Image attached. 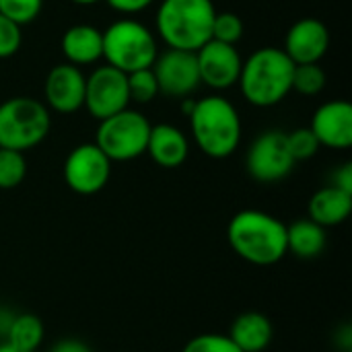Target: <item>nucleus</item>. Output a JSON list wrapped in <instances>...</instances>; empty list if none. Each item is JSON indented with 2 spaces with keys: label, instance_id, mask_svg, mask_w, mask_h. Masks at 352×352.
<instances>
[{
  "label": "nucleus",
  "instance_id": "nucleus-1",
  "mask_svg": "<svg viewBox=\"0 0 352 352\" xmlns=\"http://www.w3.org/2000/svg\"><path fill=\"white\" fill-rule=\"evenodd\" d=\"M227 241L231 250L254 266H272L287 252V225L264 212L245 208L233 214L227 225Z\"/></svg>",
  "mask_w": 352,
  "mask_h": 352
},
{
  "label": "nucleus",
  "instance_id": "nucleus-2",
  "mask_svg": "<svg viewBox=\"0 0 352 352\" xmlns=\"http://www.w3.org/2000/svg\"><path fill=\"white\" fill-rule=\"evenodd\" d=\"M293 70L295 64L283 47H260L243 60L237 85L248 103L272 107L293 91Z\"/></svg>",
  "mask_w": 352,
  "mask_h": 352
},
{
  "label": "nucleus",
  "instance_id": "nucleus-3",
  "mask_svg": "<svg viewBox=\"0 0 352 352\" xmlns=\"http://www.w3.org/2000/svg\"><path fill=\"white\" fill-rule=\"evenodd\" d=\"M190 118L196 146L210 159L231 157L241 142V118L235 105L221 97L208 95L194 103Z\"/></svg>",
  "mask_w": 352,
  "mask_h": 352
},
{
  "label": "nucleus",
  "instance_id": "nucleus-4",
  "mask_svg": "<svg viewBox=\"0 0 352 352\" xmlns=\"http://www.w3.org/2000/svg\"><path fill=\"white\" fill-rule=\"evenodd\" d=\"M214 16L212 0H161L155 25L167 47L198 52L212 37Z\"/></svg>",
  "mask_w": 352,
  "mask_h": 352
},
{
  "label": "nucleus",
  "instance_id": "nucleus-5",
  "mask_svg": "<svg viewBox=\"0 0 352 352\" xmlns=\"http://www.w3.org/2000/svg\"><path fill=\"white\" fill-rule=\"evenodd\" d=\"M157 56L153 31L136 19H120L103 31V58L124 74L153 68Z\"/></svg>",
  "mask_w": 352,
  "mask_h": 352
},
{
  "label": "nucleus",
  "instance_id": "nucleus-6",
  "mask_svg": "<svg viewBox=\"0 0 352 352\" xmlns=\"http://www.w3.org/2000/svg\"><path fill=\"white\" fill-rule=\"evenodd\" d=\"M52 116L33 97H10L0 103V148L25 153L45 140Z\"/></svg>",
  "mask_w": 352,
  "mask_h": 352
},
{
  "label": "nucleus",
  "instance_id": "nucleus-7",
  "mask_svg": "<svg viewBox=\"0 0 352 352\" xmlns=\"http://www.w3.org/2000/svg\"><path fill=\"white\" fill-rule=\"evenodd\" d=\"M148 134L151 122L128 107L99 122L95 144L111 163H126L146 153Z\"/></svg>",
  "mask_w": 352,
  "mask_h": 352
},
{
  "label": "nucleus",
  "instance_id": "nucleus-8",
  "mask_svg": "<svg viewBox=\"0 0 352 352\" xmlns=\"http://www.w3.org/2000/svg\"><path fill=\"white\" fill-rule=\"evenodd\" d=\"M62 173L66 186L74 194L93 196L107 186L111 177V161L95 142H85L68 153Z\"/></svg>",
  "mask_w": 352,
  "mask_h": 352
},
{
  "label": "nucleus",
  "instance_id": "nucleus-9",
  "mask_svg": "<svg viewBox=\"0 0 352 352\" xmlns=\"http://www.w3.org/2000/svg\"><path fill=\"white\" fill-rule=\"evenodd\" d=\"M295 167V161L287 146V134L280 130H268L260 134L245 155L248 173L262 184L285 179Z\"/></svg>",
  "mask_w": 352,
  "mask_h": 352
},
{
  "label": "nucleus",
  "instance_id": "nucleus-10",
  "mask_svg": "<svg viewBox=\"0 0 352 352\" xmlns=\"http://www.w3.org/2000/svg\"><path fill=\"white\" fill-rule=\"evenodd\" d=\"M130 93H128V74L111 68L99 66L87 76L85 87V105L87 111L95 120H105L113 113L128 109Z\"/></svg>",
  "mask_w": 352,
  "mask_h": 352
},
{
  "label": "nucleus",
  "instance_id": "nucleus-11",
  "mask_svg": "<svg viewBox=\"0 0 352 352\" xmlns=\"http://www.w3.org/2000/svg\"><path fill=\"white\" fill-rule=\"evenodd\" d=\"M153 72L159 85V93L167 97H190L200 87V72L194 52L184 50H167L165 54H159Z\"/></svg>",
  "mask_w": 352,
  "mask_h": 352
},
{
  "label": "nucleus",
  "instance_id": "nucleus-12",
  "mask_svg": "<svg viewBox=\"0 0 352 352\" xmlns=\"http://www.w3.org/2000/svg\"><path fill=\"white\" fill-rule=\"evenodd\" d=\"M194 54L198 62L200 82L217 91H225L237 85L241 64H243L241 54L237 52V45L210 39Z\"/></svg>",
  "mask_w": 352,
  "mask_h": 352
},
{
  "label": "nucleus",
  "instance_id": "nucleus-13",
  "mask_svg": "<svg viewBox=\"0 0 352 352\" xmlns=\"http://www.w3.org/2000/svg\"><path fill=\"white\" fill-rule=\"evenodd\" d=\"M85 87L87 76L78 66L72 64H58L54 66L43 85L45 93V107L54 109L56 113H74L85 105Z\"/></svg>",
  "mask_w": 352,
  "mask_h": 352
},
{
  "label": "nucleus",
  "instance_id": "nucleus-14",
  "mask_svg": "<svg viewBox=\"0 0 352 352\" xmlns=\"http://www.w3.org/2000/svg\"><path fill=\"white\" fill-rule=\"evenodd\" d=\"M309 130L318 138L320 146L346 151L352 146V105L336 99L320 105L311 118Z\"/></svg>",
  "mask_w": 352,
  "mask_h": 352
},
{
  "label": "nucleus",
  "instance_id": "nucleus-15",
  "mask_svg": "<svg viewBox=\"0 0 352 352\" xmlns=\"http://www.w3.org/2000/svg\"><path fill=\"white\" fill-rule=\"evenodd\" d=\"M330 47V31L320 19H301L285 35L283 52L297 64H320Z\"/></svg>",
  "mask_w": 352,
  "mask_h": 352
},
{
  "label": "nucleus",
  "instance_id": "nucleus-16",
  "mask_svg": "<svg viewBox=\"0 0 352 352\" xmlns=\"http://www.w3.org/2000/svg\"><path fill=\"white\" fill-rule=\"evenodd\" d=\"M146 153L159 167L175 169L186 163L190 155V142H188V136L177 126L157 124V126H151Z\"/></svg>",
  "mask_w": 352,
  "mask_h": 352
},
{
  "label": "nucleus",
  "instance_id": "nucleus-17",
  "mask_svg": "<svg viewBox=\"0 0 352 352\" xmlns=\"http://www.w3.org/2000/svg\"><path fill=\"white\" fill-rule=\"evenodd\" d=\"M62 54L72 66L95 64L103 58V31L93 25H72L62 35Z\"/></svg>",
  "mask_w": 352,
  "mask_h": 352
},
{
  "label": "nucleus",
  "instance_id": "nucleus-18",
  "mask_svg": "<svg viewBox=\"0 0 352 352\" xmlns=\"http://www.w3.org/2000/svg\"><path fill=\"white\" fill-rule=\"evenodd\" d=\"M352 212V194L342 192L334 186H326L318 190L307 204L309 221L328 229L342 225Z\"/></svg>",
  "mask_w": 352,
  "mask_h": 352
},
{
  "label": "nucleus",
  "instance_id": "nucleus-19",
  "mask_svg": "<svg viewBox=\"0 0 352 352\" xmlns=\"http://www.w3.org/2000/svg\"><path fill=\"white\" fill-rule=\"evenodd\" d=\"M227 336L241 352H264L274 338V328L264 314L245 311L233 320Z\"/></svg>",
  "mask_w": 352,
  "mask_h": 352
},
{
  "label": "nucleus",
  "instance_id": "nucleus-20",
  "mask_svg": "<svg viewBox=\"0 0 352 352\" xmlns=\"http://www.w3.org/2000/svg\"><path fill=\"white\" fill-rule=\"evenodd\" d=\"M326 229L309 219H299L287 225V252L297 258L314 260L326 250Z\"/></svg>",
  "mask_w": 352,
  "mask_h": 352
},
{
  "label": "nucleus",
  "instance_id": "nucleus-21",
  "mask_svg": "<svg viewBox=\"0 0 352 352\" xmlns=\"http://www.w3.org/2000/svg\"><path fill=\"white\" fill-rule=\"evenodd\" d=\"M45 336L43 322L35 314H14L4 342L21 352H37Z\"/></svg>",
  "mask_w": 352,
  "mask_h": 352
},
{
  "label": "nucleus",
  "instance_id": "nucleus-22",
  "mask_svg": "<svg viewBox=\"0 0 352 352\" xmlns=\"http://www.w3.org/2000/svg\"><path fill=\"white\" fill-rule=\"evenodd\" d=\"M27 175L25 153L0 148V190H12L23 184Z\"/></svg>",
  "mask_w": 352,
  "mask_h": 352
},
{
  "label": "nucleus",
  "instance_id": "nucleus-23",
  "mask_svg": "<svg viewBox=\"0 0 352 352\" xmlns=\"http://www.w3.org/2000/svg\"><path fill=\"white\" fill-rule=\"evenodd\" d=\"M326 89V72L320 64H297L293 70V91L314 97Z\"/></svg>",
  "mask_w": 352,
  "mask_h": 352
},
{
  "label": "nucleus",
  "instance_id": "nucleus-24",
  "mask_svg": "<svg viewBox=\"0 0 352 352\" xmlns=\"http://www.w3.org/2000/svg\"><path fill=\"white\" fill-rule=\"evenodd\" d=\"M128 93H130V101L151 103L159 95V85H157L153 68L130 72L128 74Z\"/></svg>",
  "mask_w": 352,
  "mask_h": 352
},
{
  "label": "nucleus",
  "instance_id": "nucleus-25",
  "mask_svg": "<svg viewBox=\"0 0 352 352\" xmlns=\"http://www.w3.org/2000/svg\"><path fill=\"white\" fill-rule=\"evenodd\" d=\"M43 8V0H0V14L19 27L33 23Z\"/></svg>",
  "mask_w": 352,
  "mask_h": 352
},
{
  "label": "nucleus",
  "instance_id": "nucleus-26",
  "mask_svg": "<svg viewBox=\"0 0 352 352\" xmlns=\"http://www.w3.org/2000/svg\"><path fill=\"white\" fill-rule=\"evenodd\" d=\"M287 146H289V153H291L295 163L314 159L316 153L320 151V142L309 128H297V130L289 132L287 134Z\"/></svg>",
  "mask_w": 352,
  "mask_h": 352
},
{
  "label": "nucleus",
  "instance_id": "nucleus-27",
  "mask_svg": "<svg viewBox=\"0 0 352 352\" xmlns=\"http://www.w3.org/2000/svg\"><path fill=\"white\" fill-rule=\"evenodd\" d=\"M243 37V21L235 12H217L212 23V37L217 41L237 45V41Z\"/></svg>",
  "mask_w": 352,
  "mask_h": 352
},
{
  "label": "nucleus",
  "instance_id": "nucleus-28",
  "mask_svg": "<svg viewBox=\"0 0 352 352\" xmlns=\"http://www.w3.org/2000/svg\"><path fill=\"white\" fill-rule=\"evenodd\" d=\"M182 352H241L227 334H198L186 342Z\"/></svg>",
  "mask_w": 352,
  "mask_h": 352
},
{
  "label": "nucleus",
  "instance_id": "nucleus-29",
  "mask_svg": "<svg viewBox=\"0 0 352 352\" xmlns=\"http://www.w3.org/2000/svg\"><path fill=\"white\" fill-rule=\"evenodd\" d=\"M21 43H23L21 27L0 14V60L14 56L21 50Z\"/></svg>",
  "mask_w": 352,
  "mask_h": 352
},
{
  "label": "nucleus",
  "instance_id": "nucleus-30",
  "mask_svg": "<svg viewBox=\"0 0 352 352\" xmlns=\"http://www.w3.org/2000/svg\"><path fill=\"white\" fill-rule=\"evenodd\" d=\"M113 10L124 12V14H136L146 10L155 0H105Z\"/></svg>",
  "mask_w": 352,
  "mask_h": 352
},
{
  "label": "nucleus",
  "instance_id": "nucleus-31",
  "mask_svg": "<svg viewBox=\"0 0 352 352\" xmlns=\"http://www.w3.org/2000/svg\"><path fill=\"white\" fill-rule=\"evenodd\" d=\"M330 186H334V188H338V190H342V192L352 194V163H344L342 167L336 169L334 182H332Z\"/></svg>",
  "mask_w": 352,
  "mask_h": 352
},
{
  "label": "nucleus",
  "instance_id": "nucleus-32",
  "mask_svg": "<svg viewBox=\"0 0 352 352\" xmlns=\"http://www.w3.org/2000/svg\"><path fill=\"white\" fill-rule=\"evenodd\" d=\"M50 352H93L89 349V344H85L82 340H76V338H64L60 340L58 344L52 346Z\"/></svg>",
  "mask_w": 352,
  "mask_h": 352
},
{
  "label": "nucleus",
  "instance_id": "nucleus-33",
  "mask_svg": "<svg viewBox=\"0 0 352 352\" xmlns=\"http://www.w3.org/2000/svg\"><path fill=\"white\" fill-rule=\"evenodd\" d=\"M12 318H14V314L0 309V336H2V338L6 336V330H8V326H10Z\"/></svg>",
  "mask_w": 352,
  "mask_h": 352
},
{
  "label": "nucleus",
  "instance_id": "nucleus-34",
  "mask_svg": "<svg viewBox=\"0 0 352 352\" xmlns=\"http://www.w3.org/2000/svg\"><path fill=\"white\" fill-rule=\"evenodd\" d=\"M72 4H78V6H93V4H97V2H101V0H70Z\"/></svg>",
  "mask_w": 352,
  "mask_h": 352
},
{
  "label": "nucleus",
  "instance_id": "nucleus-35",
  "mask_svg": "<svg viewBox=\"0 0 352 352\" xmlns=\"http://www.w3.org/2000/svg\"><path fill=\"white\" fill-rule=\"evenodd\" d=\"M0 352H21V351H16V349L8 346L6 342H2V344H0Z\"/></svg>",
  "mask_w": 352,
  "mask_h": 352
}]
</instances>
